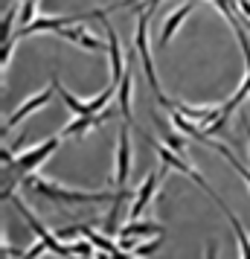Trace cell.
Masks as SVG:
<instances>
[{
	"label": "cell",
	"mask_w": 250,
	"mask_h": 259,
	"mask_svg": "<svg viewBox=\"0 0 250 259\" xmlns=\"http://www.w3.org/2000/svg\"><path fill=\"white\" fill-rule=\"evenodd\" d=\"M24 187L35 189V192H41L44 198L59 201V204H102V201H114L117 198V192H108V189H102V192H87V189L59 187V184H53V181L35 175V172L24 175Z\"/></svg>",
	"instance_id": "1"
},
{
	"label": "cell",
	"mask_w": 250,
	"mask_h": 259,
	"mask_svg": "<svg viewBox=\"0 0 250 259\" xmlns=\"http://www.w3.org/2000/svg\"><path fill=\"white\" fill-rule=\"evenodd\" d=\"M12 204L18 207V212H21V215L26 219V224H29V227L35 230L38 239H41V242H47V247L53 250V253H59L61 259H73V256H76V253H73V247H70V242H61V239H59L56 233H53L49 227H44V224H41V222L35 219V212L29 210V207H26V204H24L21 198H18V195H12Z\"/></svg>",
	"instance_id": "2"
},
{
	"label": "cell",
	"mask_w": 250,
	"mask_h": 259,
	"mask_svg": "<svg viewBox=\"0 0 250 259\" xmlns=\"http://www.w3.org/2000/svg\"><path fill=\"white\" fill-rule=\"evenodd\" d=\"M148 18L152 12H137V35H134V47L140 53V61H143V73L148 84H152V91H155V99L163 96L160 91V82H157V73H155V61H152V47H148V35H145V29H148Z\"/></svg>",
	"instance_id": "3"
},
{
	"label": "cell",
	"mask_w": 250,
	"mask_h": 259,
	"mask_svg": "<svg viewBox=\"0 0 250 259\" xmlns=\"http://www.w3.org/2000/svg\"><path fill=\"white\" fill-rule=\"evenodd\" d=\"M61 143H64V137H61V134H53V137H47V140H41L38 146L26 149L24 154H18V157H15V169H12V172H18V175H29V172H35L38 166L44 163V160L59 149Z\"/></svg>",
	"instance_id": "4"
},
{
	"label": "cell",
	"mask_w": 250,
	"mask_h": 259,
	"mask_svg": "<svg viewBox=\"0 0 250 259\" xmlns=\"http://www.w3.org/2000/svg\"><path fill=\"white\" fill-rule=\"evenodd\" d=\"M93 18H99L102 26H105L108 61H111V84H117V88H119L122 76H125V59H122V44H119V35H117V29L111 26V21H108V9H93Z\"/></svg>",
	"instance_id": "5"
},
{
	"label": "cell",
	"mask_w": 250,
	"mask_h": 259,
	"mask_svg": "<svg viewBox=\"0 0 250 259\" xmlns=\"http://www.w3.org/2000/svg\"><path fill=\"white\" fill-rule=\"evenodd\" d=\"M53 94H56V88H53V82H49V88H44V91H38L35 96H29L26 102H21V105L15 108L12 114H9V119L3 122V134H9V131L21 122V119H26L29 114H35V111H41V108L47 105L49 99H53Z\"/></svg>",
	"instance_id": "6"
},
{
	"label": "cell",
	"mask_w": 250,
	"mask_h": 259,
	"mask_svg": "<svg viewBox=\"0 0 250 259\" xmlns=\"http://www.w3.org/2000/svg\"><path fill=\"white\" fill-rule=\"evenodd\" d=\"M131 160H134L131 137H128V128L122 125V128H119V143H117V175H114L117 189L125 187V181H128V175H131Z\"/></svg>",
	"instance_id": "7"
},
{
	"label": "cell",
	"mask_w": 250,
	"mask_h": 259,
	"mask_svg": "<svg viewBox=\"0 0 250 259\" xmlns=\"http://www.w3.org/2000/svg\"><path fill=\"white\" fill-rule=\"evenodd\" d=\"M70 24H82V15H61V18H35L29 26L18 29L15 35L26 38V35H38V32H61L64 26Z\"/></svg>",
	"instance_id": "8"
},
{
	"label": "cell",
	"mask_w": 250,
	"mask_h": 259,
	"mask_svg": "<svg viewBox=\"0 0 250 259\" xmlns=\"http://www.w3.org/2000/svg\"><path fill=\"white\" fill-rule=\"evenodd\" d=\"M157 184H160V172H148L145 181L137 187V195H134V204H131V210H128V219H137L152 204V198H155V192H157Z\"/></svg>",
	"instance_id": "9"
},
{
	"label": "cell",
	"mask_w": 250,
	"mask_h": 259,
	"mask_svg": "<svg viewBox=\"0 0 250 259\" xmlns=\"http://www.w3.org/2000/svg\"><path fill=\"white\" fill-rule=\"evenodd\" d=\"M111 117H114V111H111V108L99 111V114H87V117H79V119H73V122H67V125L61 128V137H79V134H84L87 128H96V125L108 122Z\"/></svg>",
	"instance_id": "10"
},
{
	"label": "cell",
	"mask_w": 250,
	"mask_h": 259,
	"mask_svg": "<svg viewBox=\"0 0 250 259\" xmlns=\"http://www.w3.org/2000/svg\"><path fill=\"white\" fill-rule=\"evenodd\" d=\"M152 119H155L157 131H160V140L166 143L172 152H178L180 157H183V152H186V134H183V131H172L169 128V122L160 117V111H152Z\"/></svg>",
	"instance_id": "11"
},
{
	"label": "cell",
	"mask_w": 250,
	"mask_h": 259,
	"mask_svg": "<svg viewBox=\"0 0 250 259\" xmlns=\"http://www.w3.org/2000/svg\"><path fill=\"white\" fill-rule=\"evenodd\" d=\"M56 35L67 38V41H73L76 47H84V50H90V53L102 50V38H96L93 32H87V26H64V29L56 32Z\"/></svg>",
	"instance_id": "12"
},
{
	"label": "cell",
	"mask_w": 250,
	"mask_h": 259,
	"mask_svg": "<svg viewBox=\"0 0 250 259\" xmlns=\"http://www.w3.org/2000/svg\"><path fill=\"white\" fill-rule=\"evenodd\" d=\"M131 94H134V70H131V61H128V70L122 76V82H119V111H122V117L128 119L131 125H137V119H134V108H131Z\"/></svg>",
	"instance_id": "13"
},
{
	"label": "cell",
	"mask_w": 250,
	"mask_h": 259,
	"mask_svg": "<svg viewBox=\"0 0 250 259\" xmlns=\"http://www.w3.org/2000/svg\"><path fill=\"white\" fill-rule=\"evenodd\" d=\"M192 15V3H183V6H178L175 12L166 15V21H163V29H160V47H166L169 41H172V35L178 32V26L186 21Z\"/></svg>",
	"instance_id": "14"
},
{
	"label": "cell",
	"mask_w": 250,
	"mask_h": 259,
	"mask_svg": "<svg viewBox=\"0 0 250 259\" xmlns=\"http://www.w3.org/2000/svg\"><path fill=\"white\" fill-rule=\"evenodd\" d=\"M148 233H163V224L137 222V219H131V222H125L122 227H119V236H148Z\"/></svg>",
	"instance_id": "15"
},
{
	"label": "cell",
	"mask_w": 250,
	"mask_h": 259,
	"mask_svg": "<svg viewBox=\"0 0 250 259\" xmlns=\"http://www.w3.org/2000/svg\"><path fill=\"white\" fill-rule=\"evenodd\" d=\"M221 210L227 212V222L233 224V230H236V242H238V250H241V259H250V236H247V230L241 227V222L236 219V212H230L227 204H221Z\"/></svg>",
	"instance_id": "16"
},
{
	"label": "cell",
	"mask_w": 250,
	"mask_h": 259,
	"mask_svg": "<svg viewBox=\"0 0 250 259\" xmlns=\"http://www.w3.org/2000/svg\"><path fill=\"white\" fill-rule=\"evenodd\" d=\"M53 88L59 91V96L64 99V105L70 108L73 114H79V117H87V114H90V111H87V102H84V99H76V96L64 88V84H59V79H56V76H53Z\"/></svg>",
	"instance_id": "17"
},
{
	"label": "cell",
	"mask_w": 250,
	"mask_h": 259,
	"mask_svg": "<svg viewBox=\"0 0 250 259\" xmlns=\"http://www.w3.org/2000/svg\"><path fill=\"white\" fill-rule=\"evenodd\" d=\"M207 146H210V149H215V152L221 154V157H227V160H230V166H233L238 175H241V178H244V181L250 184V169H244V166H241V160H238V157H236L233 152H230L227 146H221V143H213V140H207Z\"/></svg>",
	"instance_id": "18"
},
{
	"label": "cell",
	"mask_w": 250,
	"mask_h": 259,
	"mask_svg": "<svg viewBox=\"0 0 250 259\" xmlns=\"http://www.w3.org/2000/svg\"><path fill=\"white\" fill-rule=\"evenodd\" d=\"M18 41H21V38L18 35H12V38H6V41H3V50H0V79H3V82H6V73H9V61H12V53H15V44H18Z\"/></svg>",
	"instance_id": "19"
},
{
	"label": "cell",
	"mask_w": 250,
	"mask_h": 259,
	"mask_svg": "<svg viewBox=\"0 0 250 259\" xmlns=\"http://www.w3.org/2000/svg\"><path fill=\"white\" fill-rule=\"evenodd\" d=\"M163 245V239L157 236V239H152V242H143V245H137V250H134V256H140V259H145V256H152L157 247Z\"/></svg>",
	"instance_id": "20"
},
{
	"label": "cell",
	"mask_w": 250,
	"mask_h": 259,
	"mask_svg": "<svg viewBox=\"0 0 250 259\" xmlns=\"http://www.w3.org/2000/svg\"><path fill=\"white\" fill-rule=\"evenodd\" d=\"M119 250H125V253H128V250H137V245H140V236H119Z\"/></svg>",
	"instance_id": "21"
},
{
	"label": "cell",
	"mask_w": 250,
	"mask_h": 259,
	"mask_svg": "<svg viewBox=\"0 0 250 259\" xmlns=\"http://www.w3.org/2000/svg\"><path fill=\"white\" fill-rule=\"evenodd\" d=\"M111 259H140V256H131V253H125V250H117V253H111Z\"/></svg>",
	"instance_id": "22"
},
{
	"label": "cell",
	"mask_w": 250,
	"mask_h": 259,
	"mask_svg": "<svg viewBox=\"0 0 250 259\" xmlns=\"http://www.w3.org/2000/svg\"><path fill=\"white\" fill-rule=\"evenodd\" d=\"M241 128H244V134H247V143H250V119L241 117Z\"/></svg>",
	"instance_id": "23"
},
{
	"label": "cell",
	"mask_w": 250,
	"mask_h": 259,
	"mask_svg": "<svg viewBox=\"0 0 250 259\" xmlns=\"http://www.w3.org/2000/svg\"><path fill=\"white\" fill-rule=\"evenodd\" d=\"M207 259H215V245H213V242L207 245Z\"/></svg>",
	"instance_id": "24"
},
{
	"label": "cell",
	"mask_w": 250,
	"mask_h": 259,
	"mask_svg": "<svg viewBox=\"0 0 250 259\" xmlns=\"http://www.w3.org/2000/svg\"><path fill=\"white\" fill-rule=\"evenodd\" d=\"M230 3H238V0H230Z\"/></svg>",
	"instance_id": "25"
},
{
	"label": "cell",
	"mask_w": 250,
	"mask_h": 259,
	"mask_svg": "<svg viewBox=\"0 0 250 259\" xmlns=\"http://www.w3.org/2000/svg\"><path fill=\"white\" fill-rule=\"evenodd\" d=\"M21 3H24V0H21Z\"/></svg>",
	"instance_id": "26"
}]
</instances>
